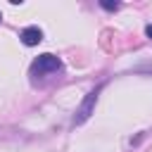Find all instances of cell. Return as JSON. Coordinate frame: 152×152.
Returning a JSON list of instances; mask_svg holds the SVG:
<instances>
[{"mask_svg":"<svg viewBox=\"0 0 152 152\" xmlns=\"http://www.w3.org/2000/svg\"><path fill=\"white\" fill-rule=\"evenodd\" d=\"M59 69H62V59L55 57V55H50V52H45V55H38L31 62L28 71H31V76H45V74H55Z\"/></svg>","mask_w":152,"mask_h":152,"instance_id":"cell-1","label":"cell"},{"mask_svg":"<svg viewBox=\"0 0 152 152\" xmlns=\"http://www.w3.org/2000/svg\"><path fill=\"white\" fill-rule=\"evenodd\" d=\"M100 90H102V83L100 86H95L86 97H83V102L78 104V109H76V114H74V126H81V124H86L88 119H90V114L95 112V104H97V97H100Z\"/></svg>","mask_w":152,"mask_h":152,"instance_id":"cell-2","label":"cell"},{"mask_svg":"<svg viewBox=\"0 0 152 152\" xmlns=\"http://www.w3.org/2000/svg\"><path fill=\"white\" fill-rule=\"evenodd\" d=\"M19 38H21V43L24 45H38L40 40H43V31L38 28V26H26V28H21V33H19Z\"/></svg>","mask_w":152,"mask_h":152,"instance_id":"cell-3","label":"cell"},{"mask_svg":"<svg viewBox=\"0 0 152 152\" xmlns=\"http://www.w3.org/2000/svg\"><path fill=\"white\" fill-rule=\"evenodd\" d=\"M100 5H102L104 10H109V12H114V10H119V2H107V0H104V2H100Z\"/></svg>","mask_w":152,"mask_h":152,"instance_id":"cell-4","label":"cell"},{"mask_svg":"<svg viewBox=\"0 0 152 152\" xmlns=\"http://www.w3.org/2000/svg\"><path fill=\"white\" fill-rule=\"evenodd\" d=\"M145 36H147V38H152V24H147V28H145Z\"/></svg>","mask_w":152,"mask_h":152,"instance_id":"cell-5","label":"cell"},{"mask_svg":"<svg viewBox=\"0 0 152 152\" xmlns=\"http://www.w3.org/2000/svg\"><path fill=\"white\" fill-rule=\"evenodd\" d=\"M0 21H2V12H0Z\"/></svg>","mask_w":152,"mask_h":152,"instance_id":"cell-6","label":"cell"}]
</instances>
